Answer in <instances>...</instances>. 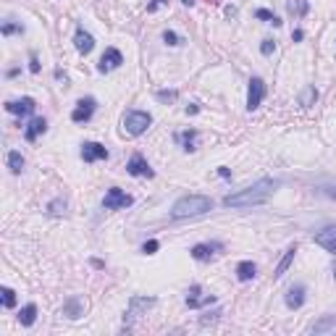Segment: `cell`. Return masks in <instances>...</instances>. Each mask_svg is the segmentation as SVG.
Returning <instances> with one entry per match:
<instances>
[{
  "mask_svg": "<svg viewBox=\"0 0 336 336\" xmlns=\"http://www.w3.org/2000/svg\"><path fill=\"white\" fill-rule=\"evenodd\" d=\"M276 189H279V181H273V179H260V181H255V184H250V187L239 189V192H234V194H226V197H223V205H226V207H252V205H263Z\"/></svg>",
  "mask_w": 336,
  "mask_h": 336,
  "instance_id": "cell-1",
  "label": "cell"
},
{
  "mask_svg": "<svg viewBox=\"0 0 336 336\" xmlns=\"http://www.w3.org/2000/svg\"><path fill=\"white\" fill-rule=\"evenodd\" d=\"M213 207L210 202V197H205V194H187V197H181V200L173 202L171 207V215L176 218V221H181V218H194V215H202L207 213Z\"/></svg>",
  "mask_w": 336,
  "mask_h": 336,
  "instance_id": "cell-2",
  "label": "cell"
},
{
  "mask_svg": "<svg viewBox=\"0 0 336 336\" xmlns=\"http://www.w3.org/2000/svg\"><path fill=\"white\" fill-rule=\"evenodd\" d=\"M153 124V116L145 113V110H126L124 113V132L132 134V137H140L150 129Z\"/></svg>",
  "mask_w": 336,
  "mask_h": 336,
  "instance_id": "cell-3",
  "label": "cell"
},
{
  "mask_svg": "<svg viewBox=\"0 0 336 336\" xmlns=\"http://www.w3.org/2000/svg\"><path fill=\"white\" fill-rule=\"evenodd\" d=\"M153 305H155V297H132L129 310H126V315H124V328L129 331L134 326V320H140L142 312H147Z\"/></svg>",
  "mask_w": 336,
  "mask_h": 336,
  "instance_id": "cell-4",
  "label": "cell"
},
{
  "mask_svg": "<svg viewBox=\"0 0 336 336\" xmlns=\"http://www.w3.org/2000/svg\"><path fill=\"white\" fill-rule=\"evenodd\" d=\"M132 202H134V197L121 192L119 187H110L108 194L102 197V207H105V210H124V207H129Z\"/></svg>",
  "mask_w": 336,
  "mask_h": 336,
  "instance_id": "cell-5",
  "label": "cell"
},
{
  "mask_svg": "<svg viewBox=\"0 0 336 336\" xmlns=\"http://www.w3.org/2000/svg\"><path fill=\"white\" fill-rule=\"evenodd\" d=\"M265 97V84L260 76H252L250 79V89H247V110H258L260 102Z\"/></svg>",
  "mask_w": 336,
  "mask_h": 336,
  "instance_id": "cell-6",
  "label": "cell"
},
{
  "mask_svg": "<svg viewBox=\"0 0 336 336\" xmlns=\"http://www.w3.org/2000/svg\"><path fill=\"white\" fill-rule=\"evenodd\" d=\"M95 108H97L95 97H82V100L76 102V108L71 110V121H76V124L89 121V119H92V113H95Z\"/></svg>",
  "mask_w": 336,
  "mask_h": 336,
  "instance_id": "cell-7",
  "label": "cell"
},
{
  "mask_svg": "<svg viewBox=\"0 0 336 336\" xmlns=\"http://www.w3.org/2000/svg\"><path fill=\"white\" fill-rule=\"evenodd\" d=\"M121 63H124V55H121V50L108 48L105 53H102L100 63H97V71H100V74H108V71H113V68H119Z\"/></svg>",
  "mask_w": 336,
  "mask_h": 336,
  "instance_id": "cell-8",
  "label": "cell"
},
{
  "mask_svg": "<svg viewBox=\"0 0 336 336\" xmlns=\"http://www.w3.org/2000/svg\"><path fill=\"white\" fill-rule=\"evenodd\" d=\"M108 158V147L100 142H84L82 145V160L84 163H95V160H105Z\"/></svg>",
  "mask_w": 336,
  "mask_h": 336,
  "instance_id": "cell-9",
  "label": "cell"
},
{
  "mask_svg": "<svg viewBox=\"0 0 336 336\" xmlns=\"http://www.w3.org/2000/svg\"><path fill=\"white\" fill-rule=\"evenodd\" d=\"M84 310H87V299H84V297H71V299H66V302H63L61 315L76 320V318H82V315H84Z\"/></svg>",
  "mask_w": 336,
  "mask_h": 336,
  "instance_id": "cell-10",
  "label": "cell"
},
{
  "mask_svg": "<svg viewBox=\"0 0 336 336\" xmlns=\"http://www.w3.org/2000/svg\"><path fill=\"white\" fill-rule=\"evenodd\" d=\"M126 171H129L132 173V176H155V173H153V168H150V163H147V160L140 155V153H134L132 155V160H129V163H126Z\"/></svg>",
  "mask_w": 336,
  "mask_h": 336,
  "instance_id": "cell-11",
  "label": "cell"
},
{
  "mask_svg": "<svg viewBox=\"0 0 336 336\" xmlns=\"http://www.w3.org/2000/svg\"><path fill=\"white\" fill-rule=\"evenodd\" d=\"M210 302H215V294H202L200 284L189 286V292H187V307H202V305H210Z\"/></svg>",
  "mask_w": 336,
  "mask_h": 336,
  "instance_id": "cell-12",
  "label": "cell"
},
{
  "mask_svg": "<svg viewBox=\"0 0 336 336\" xmlns=\"http://www.w3.org/2000/svg\"><path fill=\"white\" fill-rule=\"evenodd\" d=\"M315 245L323 247L326 252L336 255V226H326L323 231H318L315 234Z\"/></svg>",
  "mask_w": 336,
  "mask_h": 336,
  "instance_id": "cell-13",
  "label": "cell"
},
{
  "mask_svg": "<svg viewBox=\"0 0 336 336\" xmlns=\"http://www.w3.org/2000/svg\"><path fill=\"white\" fill-rule=\"evenodd\" d=\"M6 110L14 113V116H29V113H34V100H32V97L8 100V102H6Z\"/></svg>",
  "mask_w": 336,
  "mask_h": 336,
  "instance_id": "cell-14",
  "label": "cell"
},
{
  "mask_svg": "<svg viewBox=\"0 0 336 336\" xmlns=\"http://www.w3.org/2000/svg\"><path fill=\"white\" fill-rule=\"evenodd\" d=\"M74 45H76V50L82 53V55H89L92 48H95V37H92L89 32H84L82 27H79L76 34H74Z\"/></svg>",
  "mask_w": 336,
  "mask_h": 336,
  "instance_id": "cell-15",
  "label": "cell"
},
{
  "mask_svg": "<svg viewBox=\"0 0 336 336\" xmlns=\"http://www.w3.org/2000/svg\"><path fill=\"white\" fill-rule=\"evenodd\" d=\"M45 132H48V121L37 116V119H32L29 126L24 129V140H27V142H34V140H37L40 134H45Z\"/></svg>",
  "mask_w": 336,
  "mask_h": 336,
  "instance_id": "cell-16",
  "label": "cell"
},
{
  "mask_svg": "<svg viewBox=\"0 0 336 336\" xmlns=\"http://www.w3.org/2000/svg\"><path fill=\"white\" fill-rule=\"evenodd\" d=\"M305 305V286H292L286 292V307L289 310H299Z\"/></svg>",
  "mask_w": 336,
  "mask_h": 336,
  "instance_id": "cell-17",
  "label": "cell"
},
{
  "mask_svg": "<svg viewBox=\"0 0 336 336\" xmlns=\"http://www.w3.org/2000/svg\"><path fill=\"white\" fill-rule=\"evenodd\" d=\"M215 250H221V245H194L189 252H192V258H194V260L205 263V260H210L213 255H215Z\"/></svg>",
  "mask_w": 336,
  "mask_h": 336,
  "instance_id": "cell-18",
  "label": "cell"
},
{
  "mask_svg": "<svg viewBox=\"0 0 336 336\" xmlns=\"http://www.w3.org/2000/svg\"><path fill=\"white\" fill-rule=\"evenodd\" d=\"M255 273H258V268H255L252 260H242V263L237 265V279H239V281H252Z\"/></svg>",
  "mask_w": 336,
  "mask_h": 336,
  "instance_id": "cell-19",
  "label": "cell"
},
{
  "mask_svg": "<svg viewBox=\"0 0 336 336\" xmlns=\"http://www.w3.org/2000/svg\"><path fill=\"white\" fill-rule=\"evenodd\" d=\"M34 320H37V305L29 302V305L21 307V312H19V323H21V326H34Z\"/></svg>",
  "mask_w": 336,
  "mask_h": 336,
  "instance_id": "cell-20",
  "label": "cell"
},
{
  "mask_svg": "<svg viewBox=\"0 0 336 336\" xmlns=\"http://www.w3.org/2000/svg\"><path fill=\"white\" fill-rule=\"evenodd\" d=\"M294 255H297V247H289V250H286V255H284V258L279 260V265H276V271H273V276H276V279H281V276L289 271V265H292Z\"/></svg>",
  "mask_w": 336,
  "mask_h": 336,
  "instance_id": "cell-21",
  "label": "cell"
},
{
  "mask_svg": "<svg viewBox=\"0 0 336 336\" xmlns=\"http://www.w3.org/2000/svg\"><path fill=\"white\" fill-rule=\"evenodd\" d=\"M8 168H11V173H21V171H24V155H21L19 150H11V153H8Z\"/></svg>",
  "mask_w": 336,
  "mask_h": 336,
  "instance_id": "cell-22",
  "label": "cell"
},
{
  "mask_svg": "<svg viewBox=\"0 0 336 336\" xmlns=\"http://www.w3.org/2000/svg\"><path fill=\"white\" fill-rule=\"evenodd\" d=\"M286 8H289V14H292V16H305L310 11V3H307V0H286Z\"/></svg>",
  "mask_w": 336,
  "mask_h": 336,
  "instance_id": "cell-23",
  "label": "cell"
},
{
  "mask_svg": "<svg viewBox=\"0 0 336 336\" xmlns=\"http://www.w3.org/2000/svg\"><path fill=\"white\" fill-rule=\"evenodd\" d=\"M336 326V315H326V318H320L318 323H312V333H323V331H331Z\"/></svg>",
  "mask_w": 336,
  "mask_h": 336,
  "instance_id": "cell-24",
  "label": "cell"
},
{
  "mask_svg": "<svg viewBox=\"0 0 336 336\" xmlns=\"http://www.w3.org/2000/svg\"><path fill=\"white\" fill-rule=\"evenodd\" d=\"M315 100H318V89L315 87H305L302 95H299V105L310 108V105H315Z\"/></svg>",
  "mask_w": 336,
  "mask_h": 336,
  "instance_id": "cell-25",
  "label": "cell"
},
{
  "mask_svg": "<svg viewBox=\"0 0 336 336\" xmlns=\"http://www.w3.org/2000/svg\"><path fill=\"white\" fill-rule=\"evenodd\" d=\"M255 16L263 19V21H268V24H273V27H281V19L276 16L273 11H268V8H258V11H255Z\"/></svg>",
  "mask_w": 336,
  "mask_h": 336,
  "instance_id": "cell-26",
  "label": "cell"
},
{
  "mask_svg": "<svg viewBox=\"0 0 336 336\" xmlns=\"http://www.w3.org/2000/svg\"><path fill=\"white\" fill-rule=\"evenodd\" d=\"M194 137H197V132H194V129L179 134V140H181V145H184V150H187V153H192V150H194Z\"/></svg>",
  "mask_w": 336,
  "mask_h": 336,
  "instance_id": "cell-27",
  "label": "cell"
},
{
  "mask_svg": "<svg viewBox=\"0 0 336 336\" xmlns=\"http://www.w3.org/2000/svg\"><path fill=\"white\" fill-rule=\"evenodd\" d=\"M0 294H3V307H16V292H14V289L3 286V289H0Z\"/></svg>",
  "mask_w": 336,
  "mask_h": 336,
  "instance_id": "cell-28",
  "label": "cell"
},
{
  "mask_svg": "<svg viewBox=\"0 0 336 336\" xmlns=\"http://www.w3.org/2000/svg\"><path fill=\"white\" fill-rule=\"evenodd\" d=\"M155 97H158L160 102H173V100L179 97V92H176V89H160Z\"/></svg>",
  "mask_w": 336,
  "mask_h": 336,
  "instance_id": "cell-29",
  "label": "cell"
},
{
  "mask_svg": "<svg viewBox=\"0 0 336 336\" xmlns=\"http://www.w3.org/2000/svg\"><path fill=\"white\" fill-rule=\"evenodd\" d=\"M163 42H166V45H171V48H176V45H181L184 40L179 37L176 32H168V29H166V32H163Z\"/></svg>",
  "mask_w": 336,
  "mask_h": 336,
  "instance_id": "cell-30",
  "label": "cell"
},
{
  "mask_svg": "<svg viewBox=\"0 0 336 336\" xmlns=\"http://www.w3.org/2000/svg\"><path fill=\"white\" fill-rule=\"evenodd\" d=\"M21 32H24L21 24H14V21H6V24H3V34H6V37H11V34H21Z\"/></svg>",
  "mask_w": 336,
  "mask_h": 336,
  "instance_id": "cell-31",
  "label": "cell"
},
{
  "mask_svg": "<svg viewBox=\"0 0 336 336\" xmlns=\"http://www.w3.org/2000/svg\"><path fill=\"white\" fill-rule=\"evenodd\" d=\"M221 315H223L221 310H213V312H207V315H202V320H200V323H202V326H207V323H215Z\"/></svg>",
  "mask_w": 336,
  "mask_h": 336,
  "instance_id": "cell-32",
  "label": "cell"
},
{
  "mask_svg": "<svg viewBox=\"0 0 336 336\" xmlns=\"http://www.w3.org/2000/svg\"><path fill=\"white\" fill-rule=\"evenodd\" d=\"M158 247H160L158 242H155V239H150V242H145V245H142V252H145V255H155Z\"/></svg>",
  "mask_w": 336,
  "mask_h": 336,
  "instance_id": "cell-33",
  "label": "cell"
},
{
  "mask_svg": "<svg viewBox=\"0 0 336 336\" xmlns=\"http://www.w3.org/2000/svg\"><path fill=\"white\" fill-rule=\"evenodd\" d=\"M273 50H276V42H273V40H263V45H260V53H263V55H271Z\"/></svg>",
  "mask_w": 336,
  "mask_h": 336,
  "instance_id": "cell-34",
  "label": "cell"
},
{
  "mask_svg": "<svg viewBox=\"0 0 336 336\" xmlns=\"http://www.w3.org/2000/svg\"><path fill=\"white\" fill-rule=\"evenodd\" d=\"M61 207H66V202H63V200H55V202H50V207H48V213L58 215V213H61Z\"/></svg>",
  "mask_w": 336,
  "mask_h": 336,
  "instance_id": "cell-35",
  "label": "cell"
},
{
  "mask_svg": "<svg viewBox=\"0 0 336 336\" xmlns=\"http://www.w3.org/2000/svg\"><path fill=\"white\" fill-rule=\"evenodd\" d=\"M29 71H32V74L40 71V61H37V55H34V53H32V58H29Z\"/></svg>",
  "mask_w": 336,
  "mask_h": 336,
  "instance_id": "cell-36",
  "label": "cell"
},
{
  "mask_svg": "<svg viewBox=\"0 0 336 336\" xmlns=\"http://www.w3.org/2000/svg\"><path fill=\"white\" fill-rule=\"evenodd\" d=\"M166 3H168V0H153V3L147 6V11H150V14H153V11H155L158 6H166Z\"/></svg>",
  "mask_w": 336,
  "mask_h": 336,
  "instance_id": "cell-37",
  "label": "cell"
},
{
  "mask_svg": "<svg viewBox=\"0 0 336 336\" xmlns=\"http://www.w3.org/2000/svg\"><path fill=\"white\" fill-rule=\"evenodd\" d=\"M55 79H58V82H63V84L68 82V76H66V74L61 71V68H58V71H55Z\"/></svg>",
  "mask_w": 336,
  "mask_h": 336,
  "instance_id": "cell-38",
  "label": "cell"
},
{
  "mask_svg": "<svg viewBox=\"0 0 336 336\" xmlns=\"http://www.w3.org/2000/svg\"><path fill=\"white\" fill-rule=\"evenodd\" d=\"M218 176H223V179H229V176H231V171H229L226 166H221V168H218Z\"/></svg>",
  "mask_w": 336,
  "mask_h": 336,
  "instance_id": "cell-39",
  "label": "cell"
},
{
  "mask_svg": "<svg viewBox=\"0 0 336 336\" xmlns=\"http://www.w3.org/2000/svg\"><path fill=\"white\" fill-rule=\"evenodd\" d=\"M302 37H305V34H302V29H294V34H292V40H294V42H299V40H302Z\"/></svg>",
  "mask_w": 336,
  "mask_h": 336,
  "instance_id": "cell-40",
  "label": "cell"
},
{
  "mask_svg": "<svg viewBox=\"0 0 336 336\" xmlns=\"http://www.w3.org/2000/svg\"><path fill=\"white\" fill-rule=\"evenodd\" d=\"M226 16H229V19H234V16H237V8H234V6H229V8H226Z\"/></svg>",
  "mask_w": 336,
  "mask_h": 336,
  "instance_id": "cell-41",
  "label": "cell"
},
{
  "mask_svg": "<svg viewBox=\"0 0 336 336\" xmlns=\"http://www.w3.org/2000/svg\"><path fill=\"white\" fill-rule=\"evenodd\" d=\"M197 110H200V108H197V105H187V116H189V113H192V116H194V113H197Z\"/></svg>",
  "mask_w": 336,
  "mask_h": 336,
  "instance_id": "cell-42",
  "label": "cell"
},
{
  "mask_svg": "<svg viewBox=\"0 0 336 336\" xmlns=\"http://www.w3.org/2000/svg\"><path fill=\"white\" fill-rule=\"evenodd\" d=\"M181 3H184V6H194V0H181Z\"/></svg>",
  "mask_w": 336,
  "mask_h": 336,
  "instance_id": "cell-43",
  "label": "cell"
},
{
  "mask_svg": "<svg viewBox=\"0 0 336 336\" xmlns=\"http://www.w3.org/2000/svg\"><path fill=\"white\" fill-rule=\"evenodd\" d=\"M207 3H213V6H215V3H221V0H207Z\"/></svg>",
  "mask_w": 336,
  "mask_h": 336,
  "instance_id": "cell-44",
  "label": "cell"
},
{
  "mask_svg": "<svg viewBox=\"0 0 336 336\" xmlns=\"http://www.w3.org/2000/svg\"><path fill=\"white\" fill-rule=\"evenodd\" d=\"M333 279H336V268H333Z\"/></svg>",
  "mask_w": 336,
  "mask_h": 336,
  "instance_id": "cell-45",
  "label": "cell"
}]
</instances>
